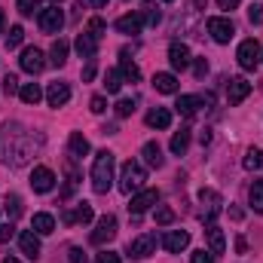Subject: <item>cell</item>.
<instances>
[{
	"label": "cell",
	"mask_w": 263,
	"mask_h": 263,
	"mask_svg": "<svg viewBox=\"0 0 263 263\" xmlns=\"http://www.w3.org/2000/svg\"><path fill=\"white\" fill-rule=\"evenodd\" d=\"M3 263H18V260H15V257H6V260H3Z\"/></svg>",
	"instance_id": "56"
},
{
	"label": "cell",
	"mask_w": 263,
	"mask_h": 263,
	"mask_svg": "<svg viewBox=\"0 0 263 263\" xmlns=\"http://www.w3.org/2000/svg\"><path fill=\"white\" fill-rule=\"evenodd\" d=\"M18 65H22V70H28V73H40V70L46 67V59H43V52H40V49H34V46H28V49L22 52V59H18Z\"/></svg>",
	"instance_id": "12"
},
{
	"label": "cell",
	"mask_w": 263,
	"mask_h": 263,
	"mask_svg": "<svg viewBox=\"0 0 263 263\" xmlns=\"http://www.w3.org/2000/svg\"><path fill=\"white\" fill-rule=\"evenodd\" d=\"M135 114V98H120L117 101V117H132Z\"/></svg>",
	"instance_id": "41"
},
{
	"label": "cell",
	"mask_w": 263,
	"mask_h": 263,
	"mask_svg": "<svg viewBox=\"0 0 263 263\" xmlns=\"http://www.w3.org/2000/svg\"><path fill=\"white\" fill-rule=\"evenodd\" d=\"M141 12H144V22H147L150 28H156V25H159V18H162L159 6H156L153 0H144V3H141Z\"/></svg>",
	"instance_id": "30"
},
{
	"label": "cell",
	"mask_w": 263,
	"mask_h": 263,
	"mask_svg": "<svg viewBox=\"0 0 263 263\" xmlns=\"http://www.w3.org/2000/svg\"><path fill=\"white\" fill-rule=\"evenodd\" d=\"M162 245H165V251L181 254V251L190 245V233H184V230H172V233H165V236H162Z\"/></svg>",
	"instance_id": "14"
},
{
	"label": "cell",
	"mask_w": 263,
	"mask_h": 263,
	"mask_svg": "<svg viewBox=\"0 0 263 263\" xmlns=\"http://www.w3.org/2000/svg\"><path fill=\"white\" fill-rule=\"evenodd\" d=\"M141 25H144V22H141V15H132V12L117 18V31H120V34H129V37H135V34L141 31Z\"/></svg>",
	"instance_id": "26"
},
{
	"label": "cell",
	"mask_w": 263,
	"mask_h": 263,
	"mask_svg": "<svg viewBox=\"0 0 263 263\" xmlns=\"http://www.w3.org/2000/svg\"><path fill=\"white\" fill-rule=\"evenodd\" d=\"M114 184V153L110 150H101L95 153V162H92V190L95 193H107Z\"/></svg>",
	"instance_id": "2"
},
{
	"label": "cell",
	"mask_w": 263,
	"mask_h": 263,
	"mask_svg": "<svg viewBox=\"0 0 263 263\" xmlns=\"http://www.w3.org/2000/svg\"><path fill=\"white\" fill-rule=\"evenodd\" d=\"M239 3H242V0H217V6H220V9H236Z\"/></svg>",
	"instance_id": "52"
},
{
	"label": "cell",
	"mask_w": 263,
	"mask_h": 263,
	"mask_svg": "<svg viewBox=\"0 0 263 263\" xmlns=\"http://www.w3.org/2000/svg\"><path fill=\"white\" fill-rule=\"evenodd\" d=\"M18 12H22V15L43 12V0H18Z\"/></svg>",
	"instance_id": "40"
},
{
	"label": "cell",
	"mask_w": 263,
	"mask_h": 263,
	"mask_svg": "<svg viewBox=\"0 0 263 263\" xmlns=\"http://www.w3.org/2000/svg\"><path fill=\"white\" fill-rule=\"evenodd\" d=\"M114 236H117V217H114V214H104V217L98 220V227L92 230L89 239H92V245H104V242H110Z\"/></svg>",
	"instance_id": "7"
},
{
	"label": "cell",
	"mask_w": 263,
	"mask_h": 263,
	"mask_svg": "<svg viewBox=\"0 0 263 263\" xmlns=\"http://www.w3.org/2000/svg\"><path fill=\"white\" fill-rule=\"evenodd\" d=\"M89 34L98 40V37L104 34V22H101V18H92V22H89Z\"/></svg>",
	"instance_id": "45"
},
{
	"label": "cell",
	"mask_w": 263,
	"mask_h": 263,
	"mask_svg": "<svg viewBox=\"0 0 263 263\" xmlns=\"http://www.w3.org/2000/svg\"><path fill=\"white\" fill-rule=\"evenodd\" d=\"M236 59H239L242 70H257V65H260V46H257V40H254V37H251V40H242Z\"/></svg>",
	"instance_id": "4"
},
{
	"label": "cell",
	"mask_w": 263,
	"mask_h": 263,
	"mask_svg": "<svg viewBox=\"0 0 263 263\" xmlns=\"http://www.w3.org/2000/svg\"><path fill=\"white\" fill-rule=\"evenodd\" d=\"M83 80H86V83H89V80H95V65H92V62L83 67Z\"/></svg>",
	"instance_id": "51"
},
{
	"label": "cell",
	"mask_w": 263,
	"mask_h": 263,
	"mask_svg": "<svg viewBox=\"0 0 263 263\" xmlns=\"http://www.w3.org/2000/svg\"><path fill=\"white\" fill-rule=\"evenodd\" d=\"M175 107H178V114H181V117L193 120V117H196V110L202 107V98H193V95H181Z\"/></svg>",
	"instance_id": "22"
},
{
	"label": "cell",
	"mask_w": 263,
	"mask_h": 263,
	"mask_svg": "<svg viewBox=\"0 0 263 263\" xmlns=\"http://www.w3.org/2000/svg\"><path fill=\"white\" fill-rule=\"evenodd\" d=\"M156 223H159V227H172V223H175V208L159 205V208H156Z\"/></svg>",
	"instance_id": "39"
},
{
	"label": "cell",
	"mask_w": 263,
	"mask_h": 263,
	"mask_svg": "<svg viewBox=\"0 0 263 263\" xmlns=\"http://www.w3.org/2000/svg\"><path fill=\"white\" fill-rule=\"evenodd\" d=\"M92 6H95V9H104V6H107V0H92Z\"/></svg>",
	"instance_id": "54"
},
{
	"label": "cell",
	"mask_w": 263,
	"mask_h": 263,
	"mask_svg": "<svg viewBox=\"0 0 263 263\" xmlns=\"http://www.w3.org/2000/svg\"><path fill=\"white\" fill-rule=\"evenodd\" d=\"M199 202H202V220L205 223H214V217L220 211V193L211 190V187H202L199 190Z\"/></svg>",
	"instance_id": "5"
},
{
	"label": "cell",
	"mask_w": 263,
	"mask_h": 263,
	"mask_svg": "<svg viewBox=\"0 0 263 263\" xmlns=\"http://www.w3.org/2000/svg\"><path fill=\"white\" fill-rule=\"evenodd\" d=\"M22 40H25V31H22V25H12V28H9V34H6V49H15V46H22Z\"/></svg>",
	"instance_id": "38"
},
{
	"label": "cell",
	"mask_w": 263,
	"mask_h": 263,
	"mask_svg": "<svg viewBox=\"0 0 263 263\" xmlns=\"http://www.w3.org/2000/svg\"><path fill=\"white\" fill-rule=\"evenodd\" d=\"M67 49H70L67 40H55V43H52V52H49V62L55 67H62L67 62Z\"/></svg>",
	"instance_id": "31"
},
{
	"label": "cell",
	"mask_w": 263,
	"mask_h": 263,
	"mask_svg": "<svg viewBox=\"0 0 263 263\" xmlns=\"http://www.w3.org/2000/svg\"><path fill=\"white\" fill-rule=\"evenodd\" d=\"M104 89H107L110 95H117V92L123 89V73H120V70H107V73H104Z\"/></svg>",
	"instance_id": "34"
},
{
	"label": "cell",
	"mask_w": 263,
	"mask_h": 263,
	"mask_svg": "<svg viewBox=\"0 0 263 263\" xmlns=\"http://www.w3.org/2000/svg\"><path fill=\"white\" fill-rule=\"evenodd\" d=\"M15 236V227L12 223H0V242H9Z\"/></svg>",
	"instance_id": "47"
},
{
	"label": "cell",
	"mask_w": 263,
	"mask_h": 263,
	"mask_svg": "<svg viewBox=\"0 0 263 263\" xmlns=\"http://www.w3.org/2000/svg\"><path fill=\"white\" fill-rule=\"evenodd\" d=\"M147 126H150V129H168V126H172V114H168L165 107H153V110L147 114Z\"/></svg>",
	"instance_id": "25"
},
{
	"label": "cell",
	"mask_w": 263,
	"mask_h": 263,
	"mask_svg": "<svg viewBox=\"0 0 263 263\" xmlns=\"http://www.w3.org/2000/svg\"><path fill=\"white\" fill-rule=\"evenodd\" d=\"M205 239H208V248H211V254H214V257L227 251V239H223V230H220V227L208 223V230H205Z\"/></svg>",
	"instance_id": "19"
},
{
	"label": "cell",
	"mask_w": 263,
	"mask_h": 263,
	"mask_svg": "<svg viewBox=\"0 0 263 263\" xmlns=\"http://www.w3.org/2000/svg\"><path fill=\"white\" fill-rule=\"evenodd\" d=\"M153 248H156V236H153V233H144V236H138V239H132L129 242V254L132 257H138V260L150 257Z\"/></svg>",
	"instance_id": "10"
},
{
	"label": "cell",
	"mask_w": 263,
	"mask_h": 263,
	"mask_svg": "<svg viewBox=\"0 0 263 263\" xmlns=\"http://www.w3.org/2000/svg\"><path fill=\"white\" fill-rule=\"evenodd\" d=\"M46 101H49V107H65L67 101H70V89H67V83H49V89H46Z\"/></svg>",
	"instance_id": "17"
},
{
	"label": "cell",
	"mask_w": 263,
	"mask_h": 263,
	"mask_svg": "<svg viewBox=\"0 0 263 263\" xmlns=\"http://www.w3.org/2000/svg\"><path fill=\"white\" fill-rule=\"evenodd\" d=\"M95 49H98V40L92 37V34H80L77 37V52H80V59H95Z\"/></svg>",
	"instance_id": "23"
},
{
	"label": "cell",
	"mask_w": 263,
	"mask_h": 263,
	"mask_svg": "<svg viewBox=\"0 0 263 263\" xmlns=\"http://www.w3.org/2000/svg\"><path fill=\"white\" fill-rule=\"evenodd\" d=\"M230 217H233V220H242V208L233 205V208H230Z\"/></svg>",
	"instance_id": "53"
},
{
	"label": "cell",
	"mask_w": 263,
	"mask_h": 263,
	"mask_svg": "<svg viewBox=\"0 0 263 263\" xmlns=\"http://www.w3.org/2000/svg\"><path fill=\"white\" fill-rule=\"evenodd\" d=\"M144 181H147V172H144V165L138 162V159H129L126 165H123V172H120V190L132 196V193H141L144 190Z\"/></svg>",
	"instance_id": "3"
},
{
	"label": "cell",
	"mask_w": 263,
	"mask_h": 263,
	"mask_svg": "<svg viewBox=\"0 0 263 263\" xmlns=\"http://www.w3.org/2000/svg\"><path fill=\"white\" fill-rule=\"evenodd\" d=\"M67 150H70V159H83V156L89 153V141H86L80 132H73L70 141H67Z\"/></svg>",
	"instance_id": "27"
},
{
	"label": "cell",
	"mask_w": 263,
	"mask_h": 263,
	"mask_svg": "<svg viewBox=\"0 0 263 263\" xmlns=\"http://www.w3.org/2000/svg\"><path fill=\"white\" fill-rule=\"evenodd\" d=\"M168 62H172V67H175V70H184V67H190V62H193V59H190V49H187V43H178V40H175V43L168 46Z\"/></svg>",
	"instance_id": "16"
},
{
	"label": "cell",
	"mask_w": 263,
	"mask_h": 263,
	"mask_svg": "<svg viewBox=\"0 0 263 263\" xmlns=\"http://www.w3.org/2000/svg\"><path fill=\"white\" fill-rule=\"evenodd\" d=\"M3 208H6V214H9V220H15V217L22 214V199L15 196V193H9V196L3 199Z\"/></svg>",
	"instance_id": "36"
},
{
	"label": "cell",
	"mask_w": 263,
	"mask_h": 263,
	"mask_svg": "<svg viewBox=\"0 0 263 263\" xmlns=\"http://www.w3.org/2000/svg\"><path fill=\"white\" fill-rule=\"evenodd\" d=\"M67 260H70V263H86L83 248H70V251H67Z\"/></svg>",
	"instance_id": "49"
},
{
	"label": "cell",
	"mask_w": 263,
	"mask_h": 263,
	"mask_svg": "<svg viewBox=\"0 0 263 263\" xmlns=\"http://www.w3.org/2000/svg\"><path fill=\"white\" fill-rule=\"evenodd\" d=\"M248 22L251 25H263V6L260 3H251L248 6Z\"/></svg>",
	"instance_id": "42"
},
{
	"label": "cell",
	"mask_w": 263,
	"mask_h": 263,
	"mask_svg": "<svg viewBox=\"0 0 263 263\" xmlns=\"http://www.w3.org/2000/svg\"><path fill=\"white\" fill-rule=\"evenodd\" d=\"M141 156H144V162H147V165H153V168H162V162H165L162 147H159L156 141H147V144H144V150H141Z\"/></svg>",
	"instance_id": "20"
},
{
	"label": "cell",
	"mask_w": 263,
	"mask_h": 263,
	"mask_svg": "<svg viewBox=\"0 0 263 263\" xmlns=\"http://www.w3.org/2000/svg\"><path fill=\"white\" fill-rule=\"evenodd\" d=\"M89 110H92V114H104V110H107V101H104L101 95H95V98L89 101Z\"/></svg>",
	"instance_id": "44"
},
{
	"label": "cell",
	"mask_w": 263,
	"mask_h": 263,
	"mask_svg": "<svg viewBox=\"0 0 263 263\" xmlns=\"http://www.w3.org/2000/svg\"><path fill=\"white\" fill-rule=\"evenodd\" d=\"M187 147H190V129L175 132V135H172V153H175V156H184Z\"/></svg>",
	"instance_id": "29"
},
{
	"label": "cell",
	"mask_w": 263,
	"mask_h": 263,
	"mask_svg": "<svg viewBox=\"0 0 263 263\" xmlns=\"http://www.w3.org/2000/svg\"><path fill=\"white\" fill-rule=\"evenodd\" d=\"M31 187H34L37 193H49V190L55 187V175H52V168L37 165V168L31 172Z\"/></svg>",
	"instance_id": "11"
},
{
	"label": "cell",
	"mask_w": 263,
	"mask_h": 263,
	"mask_svg": "<svg viewBox=\"0 0 263 263\" xmlns=\"http://www.w3.org/2000/svg\"><path fill=\"white\" fill-rule=\"evenodd\" d=\"M65 175H67V181H65V190H62V199H70L77 193V187H80V175H77V168H73L70 159L65 162Z\"/></svg>",
	"instance_id": "28"
},
{
	"label": "cell",
	"mask_w": 263,
	"mask_h": 263,
	"mask_svg": "<svg viewBox=\"0 0 263 263\" xmlns=\"http://www.w3.org/2000/svg\"><path fill=\"white\" fill-rule=\"evenodd\" d=\"M18 95H22V101H25V104H37V101L43 98V92H40V86H37V83H25V86L18 89Z\"/></svg>",
	"instance_id": "32"
},
{
	"label": "cell",
	"mask_w": 263,
	"mask_h": 263,
	"mask_svg": "<svg viewBox=\"0 0 263 263\" xmlns=\"http://www.w3.org/2000/svg\"><path fill=\"white\" fill-rule=\"evenodd\" d=\"M208 34H211L217 43H230L233 34H236V25H233V18L214 15V18H208Z\"/></svg>",
	"instance_id": "6"
},
{
	"label": "cell",
	"mask_w": 263,
	"mask_h": 263,
	"mask_svg": "<svg viewBox=\"0 0 263 263\" xmlns=\"http://www.w3.org/2000/svg\"><path fill=\"white\" fill-rule=\"evenodd\" d=\"M248 202H251L254 211H260L263 214V181H254V184H251V190H248Z\"/></svg>",
	"instance_id": "33"
},
{
	"label": "cell",
	"mask_w": 263,
	"mask_h": 263,
	"mask_svg": "<svg viewBox=\"0 0 263 263\" xmlns=\"http://www.w3.org/2000/svg\"><path fill=\"white\" fill-rule=\"evenodd\" d=\"M92 217H95V211H92L89 202H80L73 211H65V214H62V220H65L67 227H73V223H89Z\"/></svg>",
	"instance_id": "18"
},
{
	"label": "cell",
	"mask_w": 263,
	"mask_h": 263,
	"mask_svg": "<svg viewBox=\"0 0 263 263\" xmlns=\"http://www.w3.org/2000/svg\"><path fill=\"white\" fill-rule=\"evenodd\" d=\"M245 168H248V172H263V150H254V147H251V150L245 153Z\"/></svg>",
	"instance_id": "35"
},
{
	"label": "cell",
	"mask_w": 263,
	"mask_h": 263,
	"mask_svg": "<svg viewBox=\"0 0 263 263\" xmlns=\"http://www.w3.org/2000/svg\"><path fill=\"white\" fill-rule=\"evenodd\" d=\"M62 25H65V12H62L59 6H43V12H40V28H43L46 34H59Z\"/></svg>",
	"instance_id": "8"
},
{
	"label": "cell",
	"mask_w": 263,
	"mask_h": 263,
	"mask_svg": "<svg viewBox=\"0 0 263 263\" xmlns=\"http://www.w3.org/2000/svg\"><path fill=\"white\" fill-rule=\"evenodd\" d=\"M3 25H6V18H3V9H0V34H3Z\"/></svg>",
	"instance_id": "55"
},
{
	"label": "cell",
	"mask_w": 263,
	"mask_h": 263,
	"mask_svg": "<svg viewBox=\"0 0 263 263\" xmlns=\"http://www.w3.org/2000/svg\"><path fill=\"white\" fill-rule=\"evenodd\" d=\"M120 73H123V80H126V83H138V80H141V70H138V65H132L129 59H123Z\"/></svg>",
	"instance_id": "37"
},
{
	"label": "cell",
	"mask_w": 263,
	"mask_h": 263,
	"mask_svg": "<svg viewBox=\"0 0 263 263\" xmlns=\"http://www.w3.org/2000/svg\"><path fill=\"white\" fill-rule=\"evenodd\" d=\"M248 95H251V83L245 77H230V83H227V101L230 104H242Z\"/></svg>",
	"instance_id": "9"
},
{
	"label": "cell",
	"mask_w": 263,
	"mask_h": 263,
	"mask_svg": "<svg viewBox=\"0 0 263 263\" xmlns=\"http://www.w3.org/2000/svg\"><path fill=\"white\" fill-rule=\"evenodd\" d=\"M3 92H6V95H15V92H18V80H15L12 73L3 77Z\"/></svg>",
	"instance_id": "43"
},
{
	"label": "cell",
	"mask_w": 263,
	"mask_h": 263,
	"mask_svg": "<svg viewBox=\"0 0 263 263\" xmlns=\"http://www.w3.org/2000/svg\"><path fill=\"white\" fill-rule=\"evenodd\" d=\"M193 263H214V254H208V251H193Z\"/></svg>",
	"instance_id": "50"
},
{
	"label": "cell",
	"mask_w": 263,
	"mask_h": 263,
	"mask_svg": "<svg viewBox=\"0 0 263 263\" xmlns=\"http://www.w3.org/2000/svg\"><path fill=\"white\" fill-rule=\"evenodd\" d=\"M193 73L202 80V77L208 73V62H205V59H196V62H193Z\"/></svg>",
	"instance_id": "48"
},
{
	"label": "cell",
	"mask_w": 263,
	"mask_h": 263,
	"mask_svg": "<svg viewBox=\"0 0 263 263\" xmlns=\"http://www.w3.org/2000/svg\"><path fill=\"white\" fill-rule=\"evenodd\" d=\"M34 156V138L31 132L18 123H6L0 129V159L12 168L28 165V159Z\"/></svg>",
	"instance_id": "1"
},
{
	"label": "cell",
	"mask_w": 263,
	"mask_h": 263,
	"mask_svg": "<svg viewBox=\"0 0 263 263\" xmlns=\"http://www.w3.org/2000/svg\"><path fill=\"white\" fill-rule=\"evenodd\" d=\"M165 3H172V0H165Z\"/></svg>",
	"instance_id": "57"
},
{
	"label": "cell",
	"mask_w": 263,
	"mask_h": 263,
	"mask_svg": "<svg viewBox=\"0 0 263 263\" xmlns=\"http://www.w3.org/2000/svg\"><path fill=\"white\" fill-rule=\"evenodd\" d=\"M31 230H34L37 236H49V233L55 230V217H52V214H46V211H40V214H34Z\"/></svg>",
	"instance_id": "21"
},
{
	"label": "cell",
	"mask_w": 263,
	"mask_h": 263,
	"mask_svg": "<svg viewBox=\"0 0 263 263\" xmlns=\"http://www.w3.org/2000/svg\"><path fill=\"white\" fill-rule=\"evenodd\" d=\"M95 263H123V260H120V254H114V251H101V254L95 257Z\"/></svg>",
	"instance_id": "46"
},
{
	"label": "cell",
	"mask_w": 263,
	"mask_h": 263,
	"mask_svg": "<svg viewBox=\"0 0 263 263\" xmlns=\"http://www.w3.org/2000/svg\"><path fill=\"white\" fill-rule=\"evenodd\" d=\"M159 202V190H141V193H135L132 196V205H129V211L132 214H144L150 205H156Z\"/></svg>",
	"instance_id": "13"
},
{
	"label": "cell",
	"mask_w": 263,
	"mask_h": 263,
	"mask_svg": "<svg viewBox=\"0 0 263 263\" xmlns=\"http://www.w3.org/2000/svg\"><path fill=\"white\" fill-rule=\"evenodd\" d=\"M18 245H22V254H25L28 260H40V239H37L34 230H25V233L18 236Z\"/></svg>",
	"instance_id": "15"
},
{
	"label": "cell",
	"mask_w": 263,
	"mask_h": 263,
	"mask_svg": "<svg viewBox=\"0 0 263 263\" xmlns=\"http://www.w3.org/2000/svg\"><path fill=\"white\" fill-rule=\"evenodd\" d=\"M153 86H156V92H162V95H175V92H178V77H175V73H156V77H153Z\"/></svg>",
	"instance_id": "24"
}]
</instances>
